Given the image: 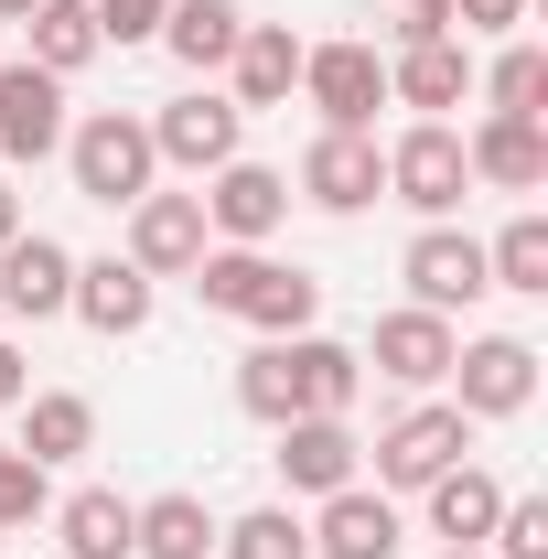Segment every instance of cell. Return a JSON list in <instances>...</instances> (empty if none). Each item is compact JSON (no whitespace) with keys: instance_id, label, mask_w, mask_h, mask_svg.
<instances>
[{"instance_id":"obj_1","label":"cell","mask_w":548,"mask_h":559,"mask_svg":"<svg viewBox=\"0 0 548 559\" xmlns=\"http://www.w3.org/2000/svg\"><path fill=\"white\" fill-rule=\"evenodd\" d=\"M194 290H205V312H237V323H259V334H312V312H323V280L270 259V248H205L194 259Z\"/></svg>"},{"instance_id":"obj_2","label":"cell","mask_w":548,"mask_h":559,"mask_svg":"<svg viewBox=\"0 0 548 559\" xmlns=\"http://www.w3.org/2000/svg\"><path fill=\"white\" fill-rule=\"evenodd\" d=\"M65 162H75V194H86V205H140L151 173H162L151 119H130V108H86L65 130Z\"/></svg>"},{"instance_id":"obj_3","label":"cell","mask_w":548,"mask_h":559,"mask_svg":"<svg viewBox=\"0 0 548 559\" xmlns=\"http://www.w3.org/2000/svg\"><path fill=\"white\" fill-rule=\"evenodd\" d=\"M474 452V419L452 409V399H419V409H398L388 430H377V485L388 495H419L430 474H452Z\"/></svg>"},{"instance_id":"obj_4","label":"cell","mask_w":548,"mask_h":559,"mask_svg":"<svg viewBox=\"0 0 548 559\" xmlns=\"http://www.w3.org/2000/svg\"><path fill=\"white\" fill-rule=\"evenodd\" d=\"M388 194L398 205H419L430 226L474 194V162H463V130H441V119H419V130H398L388 140Z\"/></svg>"},{"instance_id":"obj_5","label":"cell","mask_w":548,"mask_h":559,"mask_svg":"<svg viewBox=\"0 0 548 559\" xmlns=\"http://www.w3.org/2000/svg\"><path fill=\"white\" fill-rule=\"evenodd\" d=\"M301 97L323 108V130H377V108H388L377 44H301Z\"/></svg>"},{"instance_id":"obj_6","label":"cell","mask_w":548,"mask_h":559,"mask_svg":"<svg viewBox=\"0 0 548 559\" xmlns=\"http://www.w3.org/2000/svg\"><path fill=\"white\" fill-rule=\"evenodd\" d=\"M452 377H463V419H516L538 399V345H516V334H474V345H452Z\"/></svg>"},{"instance_id":"obj_7","label":"cell","mask_w":548,"mask_h":559,"mask_svg":"<svg viewBox=\"0 0 548 559\" xmlns=\"http://www.w3.org/2000/svg\"><path fill=\"white\" fill-rule=\"evenodd\" d=\"M301 194L323 215H366L377 194H388V151H377V130H323L312 151H301Z\"/></svg>"},{"instance_id":"obj_8","label":"cell","mask_w":548,"mask_h":559,"mask_svg":"<svg viewBox=\"0 0 548 559\" xmlns=\"http://www.w3.org/2000/svg\"><path fill=\"white\" fill-rule=\"evenodd\" d=\"M398 270H409V301H419V312H441V323H452L463 301L495 290V280H484V237H463V226H419Z\"/></svg>"},{"instance_id":"obj_9","label":"cell","mask_w":548,"mask_h":559,"mask_svg":"<svg viewBox=\"0 0 548 559\" xmlns=\"http://www.w3.org/2000/svg\"><path fill=\"white\" fill-rule=\"evenodd\" d=\"M279 215H290V173H270V162H226L205 194V237H226V248H270Z\"/></svg>"},{"instance_id":"obj_10","label":"cell","mask_w":548,"mask_h":559,"mask_svg":"<svg viewBox=\"0 0 548 559\" xmlns=\"http://www.w3.org/2000/svg\"><path fill=\"white\" fill-rule=\"evenodd\" d=\"M205 194H140L130 205V270L140 280H183L194 259H205Z\"/></svg>"},{"instance_id":"obj_11","label":"cell","mask_w":548,"mask_h":559,"mask_svg":"<svg viewBox=\"0 0 548 559\" xmlns=\"http://www.w3.org/2000/svg\"><path fill=\"white\" fill-rule=\"evenodd\" d=\"M237 130H248V108L194 86V97H172V108L151 119V151H162V162H183V173H226V162H237Z\"/></svg>"},{"instance_id":"obj_12","label":"cell","mask_w":548,"mask_h":559,"mask_svg":"<svg viewBox=\"0 0 548 559\" xmlns=\"http://www.w3.org/2000/svg\"><path fill=\"white\" fill-rule=\"evenodd\" d=\"M65 151V75L0 66V162H44Z\"/></svg>"},{"instance_id":"obj_13","label":"cell","mask_w":548,"mask_h":559,"mask_svg":"<svg viewBox=\"0 0 548 559\" xmlns=\"http://www.w3.org/2000/svg\"><path fill=\"white\" fill-rule=\"evenodd\" d=\"M452 345H463V334H452V323H441V312H377V345H366V366H377V377H388V388H441V377H452Z\"/></svg>"},{"instance_id":"obj_14","label":"cell","mask_w":548,"mask_h":559,"mask_svg":"<svg viewBox=\"0 0 548 559\" xmlns=\"http://www.w3.org/2000/svg\"><path fill=\"white\" fill-rule=\"evenodd\" d=\"M279 485L290 495H344L355 485V463H366V441L344 430V419H279Z\"/></svg>"},{"instance_id":"obj_15","label":"cell","mask_w":548,"mask_h":559,"mask_svg":"<svg viewBox=\"0 0 548 559\" xmlns=\"http://www.w3.org/2000/svg\"><path fill=\"white\" fill-rule=\"evenodd\" d=\"M65 290H75V259L55 248V237H33V226H22V237L0 248V312L55 323V312H65Z\"/></svg>"},{"instance_id":"obj_16","label":"cell","mask_w":548,"mask_h":559,"mask_svg":"<svg viewBox=\"0 0 548 559\" xmlns=\"http://www.w3.org/2000/svg\"><path fill=\"white\" fill-rule=\"evenodd\" d=\"M65 312L86 323V334H108V345H119V334H140V323H151V280H140L130 259H75Z\"/></svg>"},{"instance_id":"obj_17","label":"cell","mask_w":548,"mask_h":559,"mask_svg":"<svg viewBox=\"0 0 548 559\" xmlns=\"http://www.w3.org/2000/svg\"><path fill=\"white\" fill-rule=\"evenodd\" d=\"M312 559H398V506L366 485L323 495V516H312Z\"/></svg>"},{"instance_id":"obj_18","label":"cell","mask_w":548,"mask_h":559,"mask_svg":"<svg viewBox=\"0 0 548 559\" xmlns=\"http://www.w3.org/2000/svg\"><path fill=\"white\" fill-rule=\"evenodd\" d=\"M463 162H474V183H495V194H538L548 183V119H484L463 140Z\"/></svg>"},{"instance_id":"obj_19","label":"cell","mask_w":548,"mask_h":559,"mask_svg":"<svg viewBox=\"0 0 548 559\" xmlns=\"http://www.w3.org/2000/svg\"><path fill=\"white\" fill-rule=\"evenodd\" d=\"M388 97H409L419 119H441V108H463V97H474V55H463L452 33H430V44H398V66H388Z\"/></svg>"},{"instance_id":"obj_20","label":"cell","mask_w":548,"mask_h":559,"mask_svg":"<svg viewBox=\"0 0 548 559\" xmlns=\"http://www.w3.org/2000/svg\"><path fill=\"white\" fill-rule=\"evenodd\" d=\"M226 75H237V108H290V86H301V33H290V22H248L237 55H226Z\"/></svg>"},{"instance_id":"obj_21","label":"cell","mask_w":548,"mask_h":559,"mask_svg":"<svg viewBox=\"0 0 548 559\" xmlns=\"http://www.w3.org/2000/svg\"><path fill=\"white\" fill-rule=\"evenodd\" d=\"M290 377H301V419H344L366 388V355L334 334H290Z\"/></svg>"},{"instance_id":"obj_22","label":"cell","mask_w":548,"mask_h":559,"mask_svg":"<svg viewBox=\"0 0 548 559\" xmlns=\"http://www.w3.org/2000/svg\"><path fill=\"white\" fill-rule=\"evenodd\" d=\"M86 441H97V409H86L75 388H44V399H22V441H11L22 463H44V474H55V463H75V452H86Z\"/></svg>"},{"instance_id":"obj_23","label":"cell","mask_w":548,"mask_h":559,"mask_svg":"<svg viewBox=\"0 0 548 559\" xmlns=\"http://www.w3.org/2000/svg\"><path fill=\"white\" fill-rule=\"evenodd\" d=\"M237 33H248V11H237V0H172V11H162L172 66H194V75L226 66V55H237Z\"/></svg>"},{"instance_id":"obj_24","label":"cell","mask_w":548,"mask_h":559,"mask_svg":"<svg viewBox=\"0 0 548 559\" xmlns=\"http://www.w3.org/2000/svg\"><path fill=\"white\" fill-rule=\"evenodd\" d=\"M205 549H215L205 495H151L130 516V559H205Z\"/></svg>"},{"instance_id":"obj_25","label":"cell","mask_w":548,"mask_h":559,"mask_svg":"<svg viewBox=\"0 0 548 559\" xmlns=\"http://www.w3.org/2000/svg\"><path fill=\"white\" fill-rule=\"evenodd\" d=\"M430 527L452 538V549H484V527H495V506H505V485L495 474H474V463H452V474H430Z\"/></svg>"},{"instance_id":"obj_26","label":"cell","mask_w":548,"mask_h":559,"mask_svg":"<svg viewBox=\"0 0 548 559\" xmlns=\"http://www.w3.org/2000/svg\"><path fill=\"white\" fill-rule=\"evenodd\" d=\"M130 495H108V485H86L55 506V527H65V559H130Z\"/></svg>"},{"instance_id":"obj_27","label":"cell","mask_w":548,"mask_h":559,"mask_svg":"<svg viewBox=\"0 0 548 559\" xmlns=\"http://www.w3.org/2000/svg\"><path fill=\"white\" fill-rule=\"evenodd\" d=\"M22 33H33V55H22V66H44V75H75V66H97V55H108V44H97V11H86V0H44V11H33Z\"/></svg>"},{"instance_id":"obj_28","label":"cell","mask_w":548,"mask_h":559,"mask_svg":"<svg viewBox=\"0 0 548 559\" xmlns=\"http://www.w3.org/2000/svg\"><path fill=\"white\" fill-rule=\"evenodd\" d=\"M237 409L248 419H301V377H290V334H279V345H259L248 355V366H237Z\"/></svg>"},{"instance_id":"obj_29","label":"cell","mask_w":548,"mask_h":559,"mask_svg":"<svg viewBox=\"0 0 548 559\" xmlns=\"http://www.w3.org/2000/svg\"><path fill=\"white\" fill-rule=\"evenodd\" d=\"M484 280H495V290H527V301H538V290H548V215H516V226H505V237L484 248Z\"/></svg>"},{"instance_id":"obj_30","label":"cell","mask_w":548,"mask_h":559,"mask_svg":"<svg viewBox=\"0 0 548 559\" xmlns=\"http://www.w3.org/2000/svg\"><path fill=\"white\" fill-rule=\"evenodd\" d=\"M215 549L226 559H312V527H301L290 506H248L237 527H215Z\"/></svg>"},{"instance_id":"obj_31","label":"cell","mask_w":548,"mask_h":559,"mask_svg":"<svg viewBox=\"0 0 548 559\" xmlns=\"http://www.w3.org/2000/svg\"><path fill=\"white\" fill-rule=\"evenodd\" d=\"M484 97H495V119H548V55L538 44H505L495 75H484Z\"/></svg>"},{"instance_id":"obj_32","label":"cell","mask_w":548,"mask_h":559,"mask_svg":"<svg viewBox=\"0 0 548 559\" xmlns=\"http://www.w3.org/2000/svg\"><path fill=\"white\" fill-rule=\"evenodd\" d=\"M484 538H495L484 559H548V495H505Z\"/></svg>"},{"instance_id":"obj_33","label":"cell","mask_w":548,"mask_h":559,"mask_svg":"<svg viewBox=\"0 0 548 559\" xmlns=\"http://www.w3.org/2000/svg\"><path fill=\"white\" fill-rule=\"evenodd\" d=\"M86 11H97V44H162L172 0H86Z\"/></svg>"},{"instance_id":"obj_34","label":"cell","mask_w":548,"mask_h":559,"mask_svg":"<svg viewBox=\"0 0 548 559\" xmlns=\"http://www.w3.org/2000/svg\"><path fill=\"white\" fill-rule=\"evenodd\" d=\"M55 495H44V463H22V452H0V527H33Z\"/></svg>"},{"instance_id":"obj_35","label":"cell","mask_w":548,"mask_h":559,"mask_svg":"<svg viewBox=\"0 0 548 559\" xmlns=\"http://www.w3.org/2000/svg\"><path fill=\"white\" fill-rule=\"evenodd\" d=\"M377 22L398 44H430V33H452V0H377Z\"/></svg>"},{"instance_id":"obj_36","label":"cell","mask_w":548,"mask_h":559,"mask_svg":"<svg viewBox=\"0 0 548 559\" xmlns=\"http://www.w3.org/2000/svg\"><path fill=\"white\" fill-rule=\"evenodd\" d=\"M452 22H463V33H516L527 0H452Z\"/></svg>"},{"instance_id":"obj_37","label":"cell","mask_w":548,"mask_h":559,"mask_svg":"<svg viewBox=\"0 0 548 559\" xmlns=\"http://www.w3.org/2000/svg\"><path fill=\"white\" fill-rule=\"evenodd\" d=\"M22 399H33V377H22V345L0 334V409H22Z\"/></svg>"},{"instance_id":"obj_38","label":"cell","mask_w":548,"mask_h":559,"mask_svg":"<svg viewBox=\"0 0 548 559\" xmlns=\"http://www.w3.org/2000/svg\"><path fill=\"white\" fill-rule=\"evenodd\" d=\"M11 237H22V205H11V183H0V248H11Z\"/></svg>"},{"instance_id":"obj_39","label":"cell","mask_w":548,"mask_h":559,"mask_svg":"<svg viewBox=\"0 0 548 559\" xmlns=\"http://www.w3.org/2000/svg\"><path fill=\"white\" fill-rule=\"evenodd\" d=\"M33 11H44V0H0V22H33Z\"/></svg>"},{"instance_id":"obj_40","label":"cell","mask_w":548,"mask_h":559,"mask_svg":"<svg viewBox=\"0 0 548 559\" xmlns=\"http://www.w3.org/2000/svg\"><path fill=\"white\" fill-rule=\"evenodd\" d=\"M441 559H484V549H441Z\"/></svg>"},{"instance_id":"obj_41","label":"cell","mask_w":548,"mask_h":559,"mask_svg":"<svg viewBox=\"0 0 548 559\" xmlns=\"http://www.w3.org/2000/svg\"><path fill=\"white\" fill-rule=\"evenodd\" d=\"M0 323H11V312H0Z\"/></svg>"}]
</instances>
